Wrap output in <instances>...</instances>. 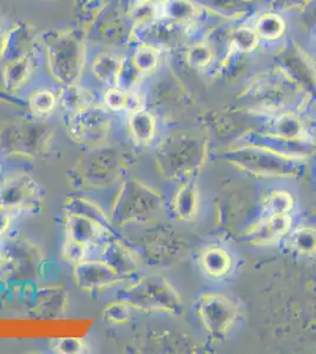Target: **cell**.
<instances>
[{"mask_svg": "<svg viewBox=\"0 0 316 354\" xmlns=\"http://www.w3.org/2000/svg\"><path fill=\"white\" fill-rule=\"evenodd\" d=\"M221 157L230 165L257 176L297 178L307 169L304 160L282 156L254 147H234V149L225 151Z\"/></svg>", "mask_w": 316, "mask_h": 354, "instance_id": "6da1fadb", "label": "cell"}, {"mask_svg": "<svg viewBox=\"0 0 316 354\" xmlns=\"http://www.w3.org/2000/svg\"><path fill=\"white\" fill-rule=\"evenodd\" d=\"M162 208L163 201L160 194L136 178H128L120 185L110 218L112 225L118 227L142 223L156 218Z\"/></svg>", "mask_w": 316, "mask_h": 354, "instance_id": "7a4b0ae2", "label": "cell"}, {"mask_svg": "<svg viewBox=\"0 0 316 354\" xmlns=\"http://www.w3.org/2000/svg\"><path fill=\"white\" fill-rule=\"evenodd\" d=\"M118 300L127 302L135 310L165 312L178 315L182 312L180 294L160 275L140 278L123 290Z\"/></svg>", "mask_w": 316, "mask_h": 354, "instance_id": "3957f363", "label": "cell"}, {"mask_svg": "<svg viewBox=\"0 0 316 354\" xmlns=\"http://www.w3.org/2000/svg\"><path fill=\"white\" fill-rule=\"evenodd\" d=\"M205 158V145L185 137L167 138L156 151L160 173L171 181L189 178L200 169Z\"/></svg>", "mask_w": 316, "mask_h": 354, "instance_id": "277c9868", "label": "cell"}, {"mask_svg": "<svg viewBox=\"0 0 316 354\" xmlns=\"http://www.w3.org/2000/svg\"><path fill=\"white\" fill-rule=\"evenodd\" d=\"M51 129L41 122L18 120L0 129V151L16 156H39L48 149Z\"/></svg>", "mask_w": 316, "mask_h": 354, "instance_id": "5b68a950", "label": "cell"}, {"mask_svg": "<svg viewBox=\"0 0 316 354\" xmlns=\"http://www.w3.org/2000/svg\"><path fill=\"white\" fill-rule=\"evenodd\" d=\"M122 161L113 149H100L88 153L77 163L73 173L80 185L102 189L111 185L120 175Z\"/></svg>", "mask_w": 316, "mask_h": 354, "instance_id": "8992f818", "label": "cell"}, {"mask_svg": "<svg viewBox=\"0 0 316 354\" xmlns=\"http://www.w3.org/2000/svg\"><path fill=\"white\" fill-rule=\"evenodd\" d=\"M43 190L38 182L20 174L8 177L0 185V208L10 212H36L43 203Z\"/></svg>", "mask_w": 316, "mask_h": 354, "instance_id": "52a82bcc", "label": "cell"}, {"mask_svg": "<svg viewBox=\"0 0 316 354\" xmlns=\"http://www.w3.org/2000/svg\"><path fill=\"white\" fill-rule=\"evenodd\" d=\"M198 314L205 330L214 338H221L236 320L239 310L232 299L220 293H205L198 300Z\"/></svg>", "mask_w": 316, "mask_h": 354, "instance_id": "ba28073f", "label": "cell"}, {"mask_svg": "<svg viewBox=\"0 0 316 354\" xmlns=\"http://www.w3.org/2000/svg\"><path fill=\"white\" fill-rule=\"evenodd\" d=\"M110 131V118L103 108L91 104L71 115L70 133L80 145H100Z\"/></svg>", "mask_w": 316, "mask_h": 354, "instance_id": "9c48e42d", "label": "cell"}, {"mask_svg": "<svg viewBox=\"0 0 316 354\" xmlns=\"http://www.w3.org/2000/svg\"><path fill=\"white\" fill-rule=\"evenodd\" d=\"M234 147H254L279 153L282 156L308 160L315 153V145L307 140H292L272 133H249L237 141Z\"/></svg>", "mask_w": 316, "mask_h": 354, "instance_id": "30bf717a", "label": "cell"}, {"mask_svg": "<svg viewBox=\"0 0 316 354\" xmlns=\"http://www.w3.org/2000/svg\"><path fill=\"white\" fill-rule=\"evenodd\" d=\"M73 37H65L58 39L53 45L50 55L53 77L62 84H75L80 73V46L78 41L71 39Z\"/></svg>", "mask_w": 316, "mask_h": 354, "instance_id": "8fae6325", "label": "cell"}, {"mask_svg": "<svg viewBox=\"0 0 316 354\" xmlns=\"http://www.w3.org/2000/svg\"><path fill=\"white\" fill-rule=\"evenodd\" d=\"M73 280L80 290L93 292L118 285L125 279L103 260H83L73 266Z\"/></svg>", "mask_w": 316, "mask_h": 354, "instance_id": "7c38bea8", "label": "cell"}, {"mask_svg": "<svg viewBox=\"0 0 316 354\" xmlns=\"http://www.w3.org/2000/svg\"><path fill=\"white\" fill-rule=\"evenodd\" d=\"M65 232L66 238L73 239L88 248L103 245L112 239V230L98 222L78 215H66Z\"/></svg>", "mask_w": 316, "mask_h": 354, "instance_id": "4fadbf2b", "label": "cell"}, {"mask_svg": "<svg viewBox=\"0 0 316 354\" xmlns=\"http://www.w3.org/2000/svg\"><path fill=\"white\" fill-rule=\"evenodd\" d=\"M290 225L292 220L288 214L268 215L247 230L243 240L252 245H269L288 233Z\"/></svg>", "mask_w": 316, "mask_h": 354, "instance_id": "5bb4252c", "label": "cell"}, {"mask_svg": "<svg viewBox=\"0 0 316 354\" xmlns=\"http://www.w3.org/2000/svg\"><path fill=\"white\" fill-rule=\"evenodd\" d=\"M100 260L106 262L112 270L127 280L138 270V261L127 245L112 238L103 245Z\"/></svg>", "mask_w": 316, "mask_h": 354, "instance_id": "9a60e30c", "label": "cell"}, {"mask_svg": "<svg viewBox=\"0 0 316 354\" xmlns=\"http://www.w3.org/2000/svg\"><path fill=\"white\" fill-rule=\"evenodd\" d=\"M65 215H78L83 218H90L105 228L112 230L111 218L102 210L100 205L82 196H70L64 203Z\"/></svg>", "mask_w": 316, "mask_h": 354, "instance_id": "2e32d148", "label": "cell"}, {"mask_svg": "<svg viewBox=\"0 0 316 354\" xmlns=\"http://www.w3.org/2000/svg\"><path fill=\"white\" fill-rule=\"evenodd\" d=\"M129 128L131 131L132 138L137 145H148L155 137L156 121L148 111L137 110L130 115Z\"/></svg>", "mask_w": 316, "mask_h": 354, "instance_id": "e0dca14e", "label": "cell"}, {"mask_svg": "<svg viewBox=\"0 0 316 354\" xmlns=\"http://www.w3.org/2000/svg\"><path fill=\"white\" fill-rule=\"evenodd\" d=\"M197 187L195 182L189 180L180 185L174 200V212L183 221H190L197 212Z\"/></svg>", "mask_w": 316, "mask_h": 354, "instance_id": "ac0fdd59", "label": "cell"}, {"mask_svg": "<svg viewBox=\"0 0 316 354\" xmlns=\"http://www.w3.org/2000/svg\"><path fill=\"white\" fill-rule=\"evenodd\" d=\"M201 263L209 275L220 278L228 274L232 268V258L225 250L214 247L205 250L201 259Z\"/></svg>", "mask_w": 316, "mask_h": 354, "instance_id": "d6986e66", "label": "cell"}, {"mask_svg": "<svg viewBox=\"0 0 316 354\" xmlns=\"http://www.w3.org/2000/svg\"><path fill=\"white\" fill-rule=\"evenodd\" d=\"M66 306V292L59 288H46L38 298V313L46 317H56L63 313Z\"/></svg>", "mask_w": 316, "mask_h": 354, "instance_id": "ffe728a7", "label": "cell"}, {"mask_svg": "<svg viewBox=\"0 0 316 354\" xmlns=\"http://www.w3.org/2000/svg\"><path fill=\"white\" fill-rule=\"evenodd\" d=\"M104 103L113 111L128 110L130 113L140 110V100L132 91H124L118 88H110L104 96Z\"/></svg>", "mask_w": 316, "mask_h": 354, "instance_id": "44dd1931", "label": "cell"}, {"mask_svg": "<svg viewBox=\"0 0 316 354\" xmlns=\"http://www.w3.org/2000/svg\"><path fill=\"white\" fill-rule=\"evenodd\" d=\"M288 245L292 250L304 255L316 252V230L313 228H297L288 236Z\"/></svg>", "mask_w": 316, "mask_h": 354, "instance_id": "7402d4cb", "label": "cell"}, {"mask_svg": "<svg viewBox=\"0 0 316 354\" xmlns=\"http://www.w3.org/2000/svg\"><path fill=\"white\" fill-rule=\"evenodd\" d=\"M60 104L63 109L73 115L91 105V103L89 101V96L84 90H80L73 84L66 85L64 91L60 95Z\"/></svg>", "mask_w": 316, "mask_h": 354, "instance_id": "603a6c76", "label": "cell"}, {"mask_svg": "<svg viewBox=\"0 0 316 354\" xmlns=\"http://www.w3.org/2000/svg\"><path fill=\"white\" fill-rule=\"evenodd\" d=\"M292 195L284 190H277L264 200L263 208L267 215H284L292 210Z\"/></svg>", "mask_w": 316, "mask_h": 354, "instance_id": "cb8c5ba5", "label": "cell"}, {"mask_svg": "<svg viewBox=\"0 0 316 354\" xmlns=\"http://www.w3.org/2000/svg\"><path fill=\"white\" fill-rule=\"evenodd\" d=\"M133 310H135L127 302L117 299V301L111 302L110 305L105 307L102 312V315L106 322L116 324V325H123L131 319Z\"/></svg>", "mask_w": 316, "mask_h": 354, "instance_id": "d4e9b609", "label": "cell"}, {"mask_svg": "<svg viewBox=\"0 0 316 354\" xmlns=\"http://www.w3.org/2000/svg\"><path fill=\"white\" fill-rule=\"evenodd\" d=\"M56 96L50 90H38L30 97V108L37 115H48L56 106Z\"/></svg>", "mask_w": 316, "mask_h": 354, "instance_id": "484cf974", "label": "cell"}, {"mask_svg": "<svg viewBox=\"0 0 316 354\" xmlns=\"http://www.w3.org/2000/svg\"><path fill=\"white\" fill-rule=\"evenodd\" d=\"M120 62H117L110 56L103 57L96 62L93 66V71L100 81L111 82L115 80L116 82L117 75L120 68Z\"/></svg>", "mask_w": 316, "mask_h": 354, "instance_id": "4316f807", "label": "cell"}, {"mask_svg": "<svg viewBox=\"0 0 316 354\" xmlns=\"http://www.w3.org/2000/svg\"><path fill=\"white\" fill-rule=\"evenodd\" d=\"M86 250L88 247H85L84 245L75 241L73 239L66 238L62 250V258L68 265L75 266L84 260Z\"/></svg>", "mask_w": 316, "mask_h": 354, "instance_id": "83f0119b", "label": "cell"}, {"mask_svg": "<svg viewBox=\"0 0 316 354\" xmlns=\"http://www.w3.org/2000/svg\"><path fill=\"white\" fill-rule=\"evenodd\" d=\"M88 346L83 339L80 338H63L58 339L53 352L60 354H80L84 353Z\"/></svg>", "mask_w": 316, "mask_h": 354, "instance_id": "f1b7e54d", "label": "cell"}, {"mask_svg": "<svg viewBox=\"0 0 316 354\" xmlns=\"http://www.w3.org/2000/svg\"><path fill=\"white\" fill-rule=\"evenodd\" d=\"M272 135H277L284 138H292V140H304L300 123L290 117L281 120L277 124V133Z\"/></svg>", "mask_w": 316, "mask_h": 354, "instance_id": "f546056e", "label": "cell"}, {"mask_svg": "<svg viewBox=\"0 0 316 354\" xmlns=\"http://www.w3.org/2000/svg\"><path fill=\"white\" fill-rule=\"evenodd\" d=\"M259 30L264 36H277L282 31V23L277 21V18L275 17H272V25H270V16H269L267 18H263V21H261Z\"/></svg>", "mask_w": 316, "mask_h": 354, "instance_id": "4dcf8cb0", "label": "cell"}, {"mask_svg": "<svg viewBox=\"0 0 316 354\" xmlns=\"http://www.w3.org/2000/svg\"><path fill=\"white\" fill-rule=\"evenodd\" d=\"M10 223H11L10 213H8V210L0 208V236L4 235L8 232Z\"/></svg>", "mask_w": 316, "mask_h": 354, "instance_id": "1f68e13d", "label": "cell"}, {"mask_svg": "<svg viewBox=\"0 0 316 354\" xmlns=\"http://www.w3.org/2000/svg\"><path fill=\"white\" fill-rule=\"evenodd\" d=\"M10 263H11V261H10V259L6 257V254L0 252V270L8 268V266L10 265Z\"/></svg>", "mask_w": 316, "mask_h": 354, "instance_id": "d6a6232c", "label": "cell"}, {"mask_svg": "<svg viewBox=\"0 0 316 354\" xmlns=\"http://www.w3.org/2000/svg\"><path fill=\"white\" fill-rule=\"evenodd\" d=\"M0 171H1V167H0Z\"/></svg>", "mask_w": 316, "mask_h": 354, "instance_id": "836d02e7", "label": "cell"}]
</instances>
